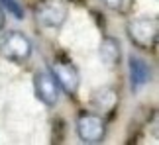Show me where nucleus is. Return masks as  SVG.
Instances as JSON below:
<instances>
[{"label":"nucleus","mask_w":159,"mask_h":145,"mask_svg":"<svg viewBox=\"0 0 159 145\" xmlns=\"http://www.w3.org/2000/svg\"><path fill=\"white\" fill-rule=\"evenodd\" d=\"M0 53L8 61L24 63L32 55V41H30L22 32H8L0 41Z\"/></svg>","instance_id":"f03ea898"},{"label":"nucleus","mask_w":159,"mask_h":145,"mask_svg":"<svg viewBox=\"0 0 159 145\" xmlns=\"http://www.w3.org/2000/svg\"><path fill=\"white\" fill-rule=\"evenodd\" d=\"M98 55L106 67H116L120 63V41L116 37H104L100 41Z\"/></svg>","instance_id":"6e6552de"},{"label":"nucleus","mask_w":159,"mask_h":145,"mask_svg":"<svg viewBox=\"0 0 159 145\" xmlns=\"http://www.w3.org/2000/svg\"><path fill=\"white\" fill-rule=\"evenodd\" d=\"M49 71L53 78L57 81L59 88H63L65 92L75 94L79 90V82H81V77H79V71L75 65L71 63H63V61H53L49 65Z\"/></svg>","instance_id":"39448f33"},{"label":"nucleus","mask_w":159,"mask_h":145,"mask_svg":"<svg viewBox=\"0 0 159 145\" xmlns=\"http://www.w3.org/2000/svg\"><path fill=\"white\" fill-rule=\"evenodd\" d=\"M2 28H4V12L0 10V29H2Z\"/></svg>","instance_id":"f8f14e48"},{"label":"nucleus","mask_w":159,"mask_h":145,"mask_svg":"<svg viewBox=\"0 0 159 145\" xmlns=\"http://www.w3.org/2000/svg\"><path fill=\"white\" fill-rule=\"evenodd\" d=\"M102 4L114 12H126L130 8V0H102Z\"/></svg>","instance_id":"9b49d317"},{"label":"nucleus","mask_w":159,"mask_h":145,"mask_svg":"<svg viewBox=\"0 0 159 145\" xmlns=\"http://www.w3.org/2000/svg\"><path fill=\"white\" fill-rule=\"evenodd\" d=\"M35 20L43 28H61L67 20L69 8L61 0H41L34 10Z\"/></svg>","instance_id":"7ed1b4c3"},{"label":"nucleus","mask_w":159,"mask_h":145,"mask_svg":"<svg viewBox=\"0 0 159 145\" xmlns=\"http://www.w3.org/2000/svg\"><path fill=\"white\" fill-rule=\"evenodd\" d=\"M130 78H132V88L134 90L145 86V84L151 81V67L143 59L132 55L130 57Z\"/></svg>","instance_id":"0eeeda50"},{"label":"nucleus","mask_w":159,"mask_h":145,"mask_svg":"<svg viewBox=\"0 0 159 145\" xmlns=\"http://www.w3.org/2000/svg\"><path fill=\"white\" fill-rule=\"evenodd\" d=\"M0 2H2V6L8 10V14H12L16 20H22L24 18V8H22V4L18 2V0H0Z\"/></svg>","instance_id":"9d476101"},{"label":"nucleus","mask_w":159,"mask_h":145,"mask_svg":"<svg viewBox=\"0 0 159 145\" xmlns=\"http://www.w3.org/2000/svg\"><path fill=\"white\" fill-rule=\"evenodd\" d=\"M94 104L102 108V110H110L116 104V92L112 88H102L94 94Z\"/></svg>","instance_id":"1a4fd4ad"},{"label":"nucleus","mask_w":159,"mask_h":145,"mask_svg":"<svg viewBox=\"0 0 159 145\" xmlns=\"http://www.w3.org/2000/svg\"><path fill=\"white\" fill-rule=\"evenodd\" d=\"M104 131V122L96 114H83L77 120V134L84 143H100Z\"/></svg>","instance_id":"423d86ee"},{"label":"nucleus","mask_w":159,"mask_h":145,"mask_svg":"<svg viewBox=\"0 0 159 145\" xmlns=\"http://www.w3.org/2000/svg\"><path fill=\"white\" fill-rule=\"evenodd\" d=\"M34 88L35 96L39 102H43L45 106H55L59 102V84L53 78L51 72L39 71L34 75Z\"/></svg>","instance_id":"20e7f679"},{"label":"nucleus","mask_w":159,"mask_h":145,"mask_svg":"<svg viewBox=\"0 0 159 145\" xmlns=\"http://www.w3.org/2000/svg\"><path fill=\"white\" fill-rule=\"evenodd\" d=\"M128 37L139 49H153L157 45L159 35V20L155 16H142L128 22Z\"/></svg>","instance_id":"f257e3e1"}]
</instances>
